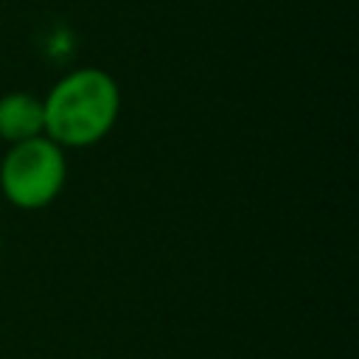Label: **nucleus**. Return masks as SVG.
I'll use <instances>...</instances> for the list:
<instances>
[{"instance_id":"f257e3e1","label":"nucleus","mask_w":359,"mask_h":359,"mask_svg":"<svg viewBox=\"0 0 359 359\" xmlns=\"http://www.w3.org/2000/svg\"><path fill=\"white\" fill-rule=\"evenodd\" d=\"M45 135L59 146L101 140L121 109L118 81L101 67H79L62 76L42 101Z\"/></svg>"},{"instance_id":"f03ea898","label":"nucleus","mask_w":359,"mask_h":359,"mask_svg":"<svg viewBox=\"0 0 359 359\" xmlns=\"http://www.w3.org/2000/svg\"><path fill=\"white\" fill-rule=\"evenodd\" d=\"M65 168L62 146L39 135L8 149L0 165V185L11 205L25 210L45 208L62 191Z\"/></svg>"},{"instance_id":"7ed1b4c3","label":"nucleus","mask_w":359,"mask_h":359,"mask_svg":"<svg viewBox=\"0 0 359 359\" xmlns=\"http://www.w3.org/2000/svg\"><path fill=\"white\" fill-rule=\"evenodd\" d=\"M45 135L42 101L31 93H8L0 98V137L14 143Z\"/></svg>"}]
</instances>
